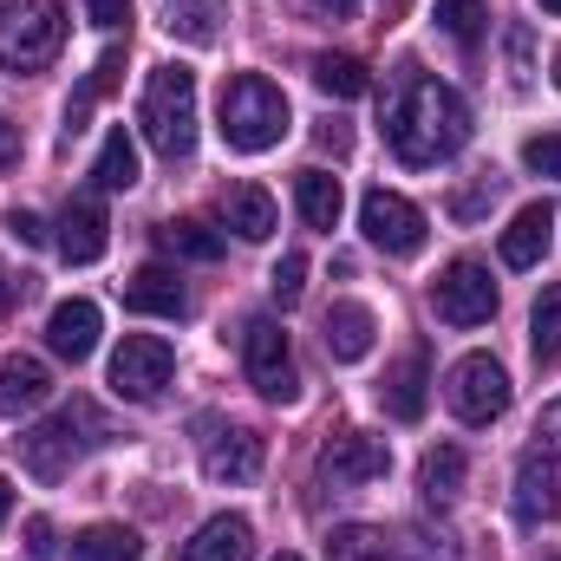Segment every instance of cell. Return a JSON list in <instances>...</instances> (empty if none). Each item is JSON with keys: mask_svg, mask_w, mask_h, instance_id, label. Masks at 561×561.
Returning <instances> with one entry per match:
<instances>
[{"mask_svg": "<svg viewBox=\"0 0 561 561\" xmlns=\"http://www.w3.org/2000/svg\"><path fill=\"white\" fill-rule=\"evenodd\" d=\"M125 307L131 313H150V320H183L190 313V287L176 280V268H163V262H144L131 287H125Z\"/></svg>", "mask_w": 561, "mask_h": 561, "instance_id": "e0dca14e", "label": "cell"}, {"mask_svg": "<svg viewBox=\"0 0 561 561\" xmlns=\"http://www.w3.org/2000/svg\"><path fill=\"white\" fill-rule=\"evenodd\" d=\"M138 125L157 157H190L196 150V72L190 66H157L150 85H144Z\"/></svg>", "mask_w": 561, "mask_h": 561, "instance_id": "277c9868", "label": "cell"}, {"mask_svg": "<svg viewBox=\"0 0 561 561\" xmlns=\"http://www.w3.org/2000/svg\"><path fill=\"white\" fill-rule=\"evenodd\" d=\"M13 294H20V280H13V275H7V268H0V313L13 307Z\"/></svg>", "mask_w": 561, "mask_h": 561, "instance_id": "ee69618b", "label": "cell"}, {"mask_svg": "<svg viewBox=\"0 0 561 561\" xmlns=\"http://www.w3.org/2000/svg\"><path fill=\"white\" fill-rule=\"evenodd\" d=\"M327 561H392V542L373 523H346V529L327 536Z\"/></svg>", "mask_w": 561, "mask_h": 561, "instance_id": "f546056e", "label": "cell"}, {"mask_svg": "<svg viewBox=\"0 0 561 561\" xmlns=\"http://www.w3.org/2000/svg\"><path fill=\"white\" fill-rule=\"evenodd\" d=\"M7 510H13V483L0 477V523H7Z\"/></svg>", "mask_w": 561, "mask_h": 561, "instance_id": "f6af8a7d", "label": "cell"}, {"mask_svg": "<svg viewBox=\"0 0 561 561\" xmlns=\"http://www.w3.org/2000/svg\"><path fill=\"white\" fill-rule=\"evenodd\" d=\"M53 399V373H46V359H33V353H7L0 359V419H26V412H39Z\"/></svg>", "mask_w": 561, "mask_h": 561, "instance_id": "2e32d148", "label": "cell"}, {"mask_svg": "<svg viewBox=\"0 0 561 561\" xmlns=\"http://www.w3.org/2000/svg\"><path fill=\"white\" fill-rule=\"evenodd\" d=\"M157 242H163L170 255H183V262H216V255H222V236H216L209 222H196V216L163 222V229H157Z\"/></svg>", "mask_w": 561, "mask_h": 561, "instance_id": "f1b7e54d", "label": "cell"}, {"mask_svg": "<svg viewBox=\"0 0 561 561\" xmlns=\"http://www.w3.org/2000/svg\"><path fill=\"white\" fill-rule=\"evenodd\" d=\"M437 33L444 39H457V46H477L483 39V26H490V7L483 0H437Z\"/></svg>", "mask_w": 561, "mask_h": 561, "instance_id": "4dcf8cb0", "label": "cell"}, {"mask_svg": "<svg viewBox=\"0 0 561 561\" xmlns=\"http://www.w3.org/2000/svg\"><path fill=\"white\" fill-rule=\"evenodd\" d=\"M536 450L561 463V399H549V405H542V419H536Z\"/></svg>", "mask_w": 561, "mask_h": 561, "instance_id": "8d00e7d4", "label": "cell"}, {"mask_svg": "<svg viewBox=\"0 0 561 561\" xmlns=\"http://www.w3.org/2000/svg\"><path fill=\"white\" fill-rule=\"evenodd\" d=\"M359 229H366V242L386 249V255H419L431 222H424V209L412 203V196H399V190H366Z\"/></svg>", "mask_w": 561, "mask_h": 561, "instance_id": "30bf717a", "label": "cell"}, {"mask_svg": "<svg viewBox=\"0 0 561 561\" xmlns=\"http://www.w3.org/2000/svg\"><path fill=\"white\" fill-rule=\"evenodd\" d=\"M144 556V536L125 529V523H92L72 536V561H138Z\"/></svg>", "mask_w": 561, "mask_h": 561, "instance_id": "cb8c5ba5", "label": "cell"}, {"mask_svg": "<svg viewBox=\"0 0 561 561\" xmlns=\"http://www.w3.org/2000/svg\"><path fill=\"white\" fill-rule=\"evenodd\" d=\"M7 163H13V125L0 118V170H7Z\"/></svg>", "mask_w": 561, "mask_h": 561, "instance_id": "7bdbcfd3", "label": "cell"}, {"mask_svg": "<svg viewBox=\"0 0 561 561\" xmlns=\"http://www.w3.org/2000/svg\"><path fill=\"white\" fill-rule=\"evenodd\" d=\"M510 59H516V72H510V79H516V85H529V33H523V26L510 33Z\"/></svg>", "mask_w": 561, "mask_h": 561, "instance_id": "60d3db41", "label": "cell"}, {"mask_svg": "<svg viewBox=\"0 0 561 561\" xmlns=\"http://www.w3.org/2000/svg\"><path fill=\"white\" fill-rule=\"evenodd\" d=\"M242 373H249V386H255L268 405H294V399H300V373H294V353H287L280 320L255 313V320L242 327Z\"/></svg>", "mask_w": 561, "mask_h": 561, "instance_id": "8992f818", "label": "cell"}, {"mask_svg": "<svg viewBox=\"0 0 561 561\" xmlns=\"http://www.w3.org/2000/svg\"><path fill=\"white\" fill-rule=\"evenodd\" d=\"M163 26L203 46V39H216V0H170V20Z\"/></svg>", "mask_w": 561, "mask_h": 561, "instance_id": "d6a6232c", "label": "cell"}, {"mask_svg": "<svg viewBox=\"0 0 561 561\" xmlns=\"http://www.w3.org/2000/svg\"><path fill=\"white\" fill-rule=\"evenodd\" d=\"M262 457H268L262 431L236 424V431L209 437V450H203V470H209V483H255V477H262Z\"/></svg>", "mask_w": 561, "mask_h": 561, "instance_id": "5bb4252c", "label": "cell"}, {"mask_svg": "<svg viewBox=\"0 0 561 561\" xmlns=\"http://www.w3.org/2000/svg\"><path fill=\"white\" fill-rule=\"evenodd\" d=\"M229 229H236L242 242H268L280 229L275 196H268L262 183H236V190H229Z\"/></svg>", "mask_w": 561, "mask_h": 561, "instance_id": "603a6c76", "label": "cell"}, {"mask_svg": "<svg viewBox=\"0 0 561 561\" xmlns=\"http://www.w3.org/2000/svg\"><path fill=\"white\" fill-rule=\"evenodd\" d=\"M85 20L112 33V26H125V20H131V0H85Z\"/></svg>", "mask_w": 561, "mask_h": 561, "instance_id": "f35d334b", "label": "cell"}, {"mask_svg": "<svg viewBox=\"0 0 561 561\" xmlns=\"http://www.w3.org/2000/svg\"><path fill=\"white\" fill-rule=\"evenodd\" d=\"M529 353L536 366H561V280H549L536 294V313H529Z\"/></svg>", "mask_w": 561, "mask_h": 561, "instance_id": "4316f807", "label": "cell"}, {"mask_svg": "<svg viewBox=\"0 0 561 561\" xmlns=\"http://www.w3.org/2000/svg\"><path fill=\"white\" fill-rule=\"evenodd\" d=\"M112 437V424L99 405H85V399H72V405H59L46 424H33L26 437H20V463L39 477V483H59L85 450H99Z\"/></svg>", "mask_w": 561, "mask_h": 561, "instance_id": "7a4b0ae2", "label": "cell"}, {"mask_svg": "<svg viewBox=\"0 0 561 561\" xmlns=\"http://www.w3.org/2000/svg\"><path fill=\"white\" fill-rule=\"evenodd\" d=\"M542 7H549V13H561V0H542Z\"/></svg>", "mask_w": 561, "mask_h": 561, "instance_id": "bcb514c9", "label": "cell"}, {"mask_svg": "<svg viewBox=\"0 0 561 561\" xmlns=\"http://www.w3.org/2000/svg\"><path fill=\"white\" fill-rule=\"evenodd\" d=\"M392 470V444L373 437V431H340L320 444V477L333 490H359V483H379Z\"/></svg>", "mask_w": 561, "mask_h": 561, "instance_id": "8fae6325", "label": "cell"}, {"mask_svg": "<svg viewBox=\"0 0 561 561\" xmlns=\"http://www.w3.org/2000/svg\"><path fill=\"white\" fill-rule=\"evenodd\" d=\"M118 72H125V59H118V53H105V59L92 66V79H85V85L72 92V105H66V131H85V112L112 92V79H118Z\"/></svg>", "mask_w": 561, "mask_h": 561, "instance_id": "1f68e13d", "label": "cell"}, {"mask_svg": "<svg viewBox=\"0 0 561 561\" xmlns=\"http://www.w3.org/2000/svg\"><path fill=\"white\" fill-rule=\"evenodd\" d=\"M287 125H294V112H287V99H280L275 79L236 72V79L222 85V138H229V150L262 157V150H275V144L287 138Z\"/></svg>", "mask_w": 561, "mask_h": 561, "instance_id": "3957f363", "label": "cell"}, {"mask_svg": "<svg viewBox=\"0 0 561 561\" xmlns=\"http://www.w3.org/2000/svg\"><path fill=\"white\" fill-rule=\"evenodd\" d=\"M556 85H561V53H556Z\"/></svg>", "mask_w": 561, "mask_h": 561, "instance_id": "7dc6e473", "label": "cell"}, {"mask_svg": "<svg viewBox=\"0 0 561 561\" xmlns=\"http://www.w3.org/2000/svg\"><path fill=\"white\" fill-rule=\"evenodd\" d=\"M313 85H320L327 99H366V92H373V72H366L353 53H320V59H313Z\"/></svg>", "mask_w": 561, "mask_h": 561, "instance_id": "83f0119b", "label": "cell"}, {"mask_svg": "<svg viewBox=\"0 0 561 561\" xmlns=\"http://www.w3.org/2000/svg\"><path fill=\"white\" fill-rule=\"evenodd\" d=\"M46 346L59 353V359H92L99 353V307L92 300H59L53 307V320H46Z\"/></svg>", "mask_w": 561, "mask_h": 561, "instance_id": "d6986e66", "label": "cell"}, {"mask_svg": "<svg viewBox=\"0 0 561 561\" xmlns=\"http://www.w3.org/2000/svg\"><path fill=\"white\" fill-rule=\"evenodd\" d=\"M419 490H424V503H457V496H463V450H457V444L424 450Z\"/></svg>", "mask_w": 561, "mask_h": 561, "instance_id": "484cf974", "label": "cell"}, {"mask_svg": "<svg viewBox=\"0 0 561 561\" xmlns=\"http://www.w3.org/2000/svg\"><path fill=\"white\" fill-rule=\"evenodd\" d=\"M516 516L523 523L556 516V457H542V450L523 457V470H516Z\"/></svg>", "mask_w": 561, "mask_h": 561, "instance_id": "7402d4cb", "label": "cell"}, {"mask_svg": "<svg viewBox=\"0 0 561 561\" xmlns=\"http://www.w3.org/2000/svg\"><path fill=\"white\" fill-rule=\"evenodd\" d=\"M255 556V529H249V516H209L190 542H183V556L176 561H249Z\"/></svg>", "mask_w": 561, "mask_h": 561, "instance_id": "ffe728a7", "label": "cell"}, {"mask_svg": "<svg viewBox=\"0 0 561 561\" xmlns=\"http://www.w3.org/2000/svg\"><path fill=\"white\" fill-rule=\"evenodd\" d=\"M275 561H300V556H275Z\"/></svg>", "mask_w": 561, "mask_h": 561, "instance_id": "c3c4849f", "label": "cell"}, {"mask_svg": "<svg viewBox=\"0 0 561 561\" xmlns=\"http://www.w3.org/2000/svg\"><path fill=\"white\" fill-rule=\"evenodd\" d=\"M444 399L463 424H496L510 412V373L490 359V353H463L444 379Z\"/></svg>", "mask_w": 561, "mask_h": 561, "instance_id": "52a82bcc", "label": "cell"}, {"mask_svg": "<svg viewBox=\"0 0 561 561\" xmlns=\"http://www.w3.org/2000/svg\"><path fill=\"white\" fill-rule=\"evenodd\" d=\"M26 556H33V561L59 556V542H53V523H46V516H33V523H26Z\"/></svg>", "mask_w": 561, "mask_h": 561, "instance_id": "ab89813d", "label": "cell"}, {"mask_svg": "<svg viewBox=\"0 0 561 561\" xmlns=\"http://www.w3.org/2000/svg\"><path fill=\"white\" fill-rule=\"evenodd\" d=\"M320 340H327V353H333L340 366H359V359L373 353V340H379V320H373L366 300H333L327 320H320Z\"/></svg>", "mask_w": 561, "mask_h": 561, "instance_id": "4fadbf2b", "label": "cell"}, {"mask_svg": "<svg viewBox=\"0 0 561 561\" xmlns=\"http://www.w3.org/2000/svg\"><path fill=\"white\" fill-rule=\"evenodd\" d=\"M66 46V0H0V66L39 72Z\"/></svg>", "mask_w": 561, "mask_h": 561, "instance_id": "5b68a950", "label": "cell"}, {"mask_svg": "<svg viewBox=\"0 0 561 561\" xmlns=\"http://www.w3.org/2000/svg\"><path fill=\"white\" fill-rule=\"evenodd\" d=\"M313 7L333 13V20H353V13H359V0H313Z\"/></svg>", "mask_w": 561, "mask_h": 561, "instance_id": "b9f144b4", "label": "cell"}, {"mask_svg": "<svg viewBox=\"0 0 561 561\" xmlns=\"http://www.w3.org/2000/svg\"><path fill=\"white\" fill-rule=\"evenodd\" d=\"M549 242H556V209H549V203H529V209H516V222L503 229L496 255H503V268H536V262L549 255Z\"/></svg>", "mask_w": 561, "mask_h": 561, "instance_id": "ac0fdd59", "label": "cell"}, {"mask_svg": "<svg viewBox=\"0 0 561 561\" xmlns=\"http://www.w3.org/2000/svg\"><path fill=\"white\" fill-rule=\"evenodd\" d=\"M431 313L444 327H483L496 313V280L483 262H450L444 275L431 280Z\"/></svg>", "mask_w": 561, "mask_h": 561, "instance_id": "9c48e42d", "label": "cell"}, {"mask_svg": "<svg viewBox=\"0 0 561 561\" xmlns=\"http://www.w3.org/2000/svg\"><path fill=\"white\" fill-rule=\"evenodd\" d=\"M268 287H275L280 307H294V300H300V287H307V255H280L275 275H268Z\"/></svg>", "mask_w": 561, "mask_h": 561, "instance_id": "e575fe53", "label": "cell"}, {"mask_svg": "<svg viewBox=\"0 0 561 561\" xmlns=\"http://www.w3.org/2000/svg\"><path fill=\"white\" fill-rule=\"evenodd\" d=\"M170 373H176V353H170V340H157V333H131V340L112 353V392L131 399V405H157L163 386H170Z\"/></svg>", "mask_w": 561, "mask_h": 561, "instance_id": "ba28073f", "label": "cell"}, {"mask_svg": "<svg viewBox=\"0 0 561 561\" xmlns=\"http://www.w3.org/2000/svg\"><path fill=\"white\" fill-rule=\"evenodd\" d=\"M92 183H99V190H131V183H138V144H131L125 125L105 131L99 157H92Z\"/></svg>", "mask_w": 561, "mask_h": 561, "instance_id": "d4e9b609", "label": "cell"}, {"mask_svg": "<svg viewBox=\"0 0 561 561\" xmlns=\"http://www.w3.org/2000/svg\"><path fill=\"white\" fill-rule=\"evenodd\" d=\"M294 209H300L307 229H340V209H346L340 176H327V170H300V176H294Z\"/></svg>", "mask_w": 561, "mask_h": 561, "instance_id": "44dd1931", "label": "cell"}, {"mask_svg": "<svg viewBox=\"0 0 561 561\" xmlns=\"http://www.w3.org/2000/svg\"><path fill=\"white\" fill-rule=\"evenodd\" d=\"M53 229H59L53 242H59V255H66L72 268H85V262H99V255L112 249V222H105V203H99V196H72Z\"/></svg>", "mask_w": 561, "mask_h": 561, "instance_id": "7c38bea8", "label": "cell"}, {"mask_svg": "<svg viewBox=\"0 0 561 561\" xmlns=\"http://www.w3.org/2000/svg\"><path fill=\"white\" fill-rule=\"evenodd\" d=\"M424 399H431V353H424V346H405V359L379 379V405L399 424H419Z\"/></svg>", "mask_w": 561, "mask_h": 561, "instance_id": "9a60e30c", "label": "cell"}, {"mask_svg": "<svg viewBox=\"0 0 561 561\" xmlns=\"http://www.w3.org/2000/svg\"><path fill=\"white\" fill-rule=\"evenodd\" d=\"M7 236L26 242V249H39V242H46V222H39L33 209H13V216H7Z\"/></svg>", "mask_w": 561, "mask_h": 561, "instance_id": "74e56055", "label": "cell"}, {"mask_svg": "<svg viewBox=\"0 0 561 561\" xmlns=\"http://www.w3.org/2000/svg\"><path fill=\"white\" fill-rule=\"evenodd\" d=\"M386 144L399 150V163L431 170V163H444V157H457L470 144V112L444 79L419 72V79H405V92L386 112Z\"/></svg>", "mask_w": 561, "mask_h": 561, "instance_id": "6da1fadb", "label": "cell"}, {"mask_svg": "<svg viewBox=\"0 0 561 561\" xmlns=\"http://www.w3.org/2000/svg\"><path fill=\"white\" fill-rule=\"evenodd\" d=\"M496 190H503L496 176H477L470 190H457V196H450V216H457V222H477V216H483V209L496 203Z\"/></svg>", "mask_w": 561, "mask_h": 561, "instance_id": "836d02e7", "label": "cell"}, {"mask_svg": "<svg viewBox=\"0 0 561 561\" xmlns=\"http://www.w3.org/2000/svg\"><path fill=\"white\" fill-rule=\"evenodd\" d=\"M523 163L536 170V176H561V131H542V138L523 144Z\"/></svg>", "mask_w": 561, "mask_h": 561, "instance_id": "d590c367", "label": "cell"}]
</instances>
